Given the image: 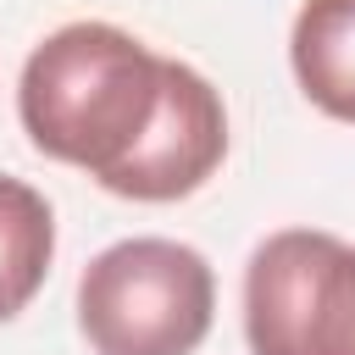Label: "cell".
Returning a JSON list of instances; mask_svg holds the SVG:
<instances>
[{
	"label": "cell",
	"instance_id": "1",
	"mask_svg": "<svg viewBox=\"0 0 355 355\" xmlns=\"http://www.w3.org/2000/svg\"><path fill=\"white\" fill-rule=\"evenodd\" d=\"M166 61L116 22H67L33 44L17 116L39 155L89 172L100 189L139 155L161 116Z\"/></svg>",
	"mask_w": 355,
	"mask_h": 355
},
{
	"label": "cell",
	"instance_id": "2",
	"mask_svg": "<svg viewBox=\"0 0 355 355\" xmlns=\"http://www.w3.org/2000/svg\"><path fill=\"white\" fill-rule=\"evenodd\" d=\"M211 316V261L178 239H116L78 277V327L94 355H194Z\"/></svg>",
	"mask_w": 355,
	"mask_h": 355
},
{
	"label": "cell",
	"instance_id": "3",
	"mask_svg": "<svg viewBox=\"0 0 355 355\" xmlns=\"http://www.w3.org/2000/svg\"><path fill=\"white\" fill-rule=\"evenodd\" d=\"M250 355H355V244L283 227L244 266Z\"/></svg>",
	"mask_w": 355,
	"mask_h": 355
},
{
	"label": "cell",
	"instance_id": "4",
	"mask_svg": "<svg viewBox=\"0 0 355 355\" xmlns=\"http://www.w3.org/2000/svg\"><path fill=\"white\" fill-rule=\"evenodd\" d=\"M222 155H227L222 94L189 61H166L161 116H155L150 139L139 144V155L105 183V194H122V200H139V205H166V200L194 194L222 166Z\"/></svg>",
	"mask_w": 355,
	"mask_h": 355
},
{
	"label": "cell",
	"instance_id": "5",
	"mask_svg": "<svg viewBox=\"0 0 355 355\" xmlns=\"http://www.w3.org/2000/svg\"><path fill=\"white\" fill-rule=\"evenodd\" d=\"M288 67L322 116L355 122V0H305L288 28Z\"/></svg>",
	"mask_w": 355,
	"mask_h": 355
},
{
	"label": "cell",
	"instance_id": "6",
	"mask_svg": "<svg viewBox=\"0 0 355 355\" xmlns=\"http://www.w3.org/2000/svg\"><path fill=\"white\" fill-rule=\"evenodd\" d=\"M55 255V211L50 200L0 172V322L22 316L28 300L44 288Z\"/></svg>",
	"mask_w": 355,
	"mask_h": 355
}]
</instances>
